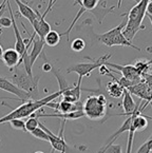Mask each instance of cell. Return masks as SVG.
I'll return each instance as SVG.
<instances>
[{"label":"cell","instance_id":"21","mask_svg":"<svg viewBox=\"0 0 152 153\" xmlns=\"http://www.w3.org/2000/svg\"><path fill=\"white\" fill-rule=\"evenodd\" d=\"M113 9H114V7H109V9H107V7H106V1H105V2H101V5L99 4L97 5L91 13L95 16V18H97L98 22L101 23L104 19H105L106 15L109 13H112V12H113Z\"/></svg>","mask_w":152,"mask_h":153},{"label":"cell","instance_id":"4","mask_svg":"<svg viewBox=\"0 0 152 153\" xmlns=\"http://www.w3.org/2000/svg\"><path fill=\"white\" fill-rule=\"evenodd\" d=\"M108 100L105 94L90 95L83 102V111L85 116L92 120H101L107 113Z\"/></svg>","mask_w":152,"mask_h":153},{"label":"cell","instance_id":"23","mask_svg":"<svg viewBox=\"0 0 152 153\" xmlns=\"http://www.w3.org/2000/svg\"><path fill=\"white\" fill-rule=\"evenodd\" d=\"M151 65H152V59L149 61L146 60V59H139V60L136 61V63L134 65V67L137 70V72L142 75V77H143V75L149 73Z\"/></svg>","mask_w":152,"mask_h":153},{"label":"cell","instance_id":"17","mask_svg":"<svg viewBox=\"0 0 152 153\" xmlns=\"http://www.w3.org/2000/svg\"><path fill=\"white\" fill-rule=\"evenodd\" d=\"M131 123H132V115H130V116H128L127 118H126V120L124 122V124L121 125V127L118 129V130L116 131V132L114 133V134H112L111 136L109 137V140L106 142V144L104 145V147L101 149L99 151H101V150H104L105 148H107L108 146H110V145H112L113 144V142L115 140H117L118 138V136L121 134V133H124V132H129V130H130V127H131Z\"/></svg>","mask_w":152,"mask_h":153},{"label":"cell","instance_id":"14","mask_svg":"<svg viewBox=\"0 0 152 153\" xmlns=\"http://www.w3.org/2000/svg\"><path fill=\"white\" fill-rule=\"evenodd\" d=\"M18 5V11H19V14H20L22 17L27 18L28 20L30 21L31 25H33L38 18V14L37 11L32 9L30 5H28L27 3L25 2V0H14Z\"/></svg>","mask_w":152,"mask_h":153},{"label":"cell","instance_id":"35","mask_svg":"<svg viewBox=\"0 0 152 153\" xmlns=\"http://www.w3.org/2000/svg\"><path fill=\"white\" fill-rule=\"evenodd\" d=\"M146 14H147V15L152 16V1H149V3H148L147 12H146Z\"/></svg>","mask_w":152,"mask_h":153},{"label":"cell","instance_id":"25","mask_svg":"<svg viewBox=\"0 0 152 153\" xmlns=\"http://www.w3.org/2000/svg\"><path fill=\"white\" fill-rule=\"evenodd\" d=\"M31 134L33 135L34 137L38 138V140H45V142L50 143V137H49V134L43 130L41 127H38L36 128L34 131H32Z\"/></svg>","mask_w":152,"mask_h":153},{"label":"cell","instance_id":"6","mask_svg":"<svg viewBox=\"0 0 152 153\" xmlns=\"http://www.w3.org/2000/svg\"><path fill=\"white\" fill-rule=\"evenodd\" d=\"M65 123H66V120H63V126H61V129H60V132H59V135H55L53 132H51L47 127H45L40 122H39V127H41V128L49 134L50 144H51L53 150L58 151L59 153H67V151L69 150V147H68L67 143H66L65 138H63V129H65L63 127H65Z\"/></svg>","mask_w":152,"mask_h":153},{"label":"cell","instance_id":"2","mask_svg":"<svg viewBox=\"0 0 152 153\" xmlns=\"http://www.w3.org/2000/svg\"><path fill=\"white\" fill-rule=\"evenodd\" d=\"M150 0H141L134 7H132L128 13L123 14V16H127V25L123 31L125 38L132 42L135 35L139 30H143V20L147 12V5Z\"/></svg>","mask_w":152,"mask_h":153},{"label":"cell","instance_id":"10","mask_svg":"<svg viewBox=\"0 0 152 153\" xmlns=\"http://www.w3.org/2000/svg\"><path fill=\"white\" fill-rule=\"evenodd\" d=\"M83 104H81L80 101L70 102V101L63 100V99L59 102H54V100L51 101L45 107H50V108L57 111L58 113H71V112H75V111H83Z\"/></svg>","mask_w":152,"mask_h":153},{"label":"cell","instance_id":"26","mask_svg":"<svg viewBox=\"0 0 152 153\" xmlns=\"http://www.w3.org/2000/svg\"><path fill=\"white\" fill-rule=\"evenodd\" d=\"M86 48V41L81 38H75L71 42V50L74 52H81Z\"/></svg>","mask_w":152,"mask_h":153},{"label":"cell","instance_id":"37","mask_svg":"<svg viewBox=\"0 0 152 153\" xmlns=\"http://www.w3.org/2000/svg\"><path fill=\"white\" fill-rule=\"evenodd\" d=\"M121 1H123V0H118V1H117V7H118V9H121ZM133 1H136V3H137L139 1H141V0H133Z\"/></svg>","mask_w":152,"mask_h":153},{"label":"cell","instance_id":"44","mask_svg":"<svg viewBox=\"0 0 152 153\" xmlns=\"http://www.w3.org/2000/svg\"><path fill=\"white\" fill-rule=\"evenodd\" d=\"M150 1H152V0H150Z\"/></svg>","mask_w":152,"mask_h":153},{"label":"cell","instance_id":"28","mask_svg":"<svg viewBox=\"0 0 152 153\" xmlns=\"http://www.w3.org/2000/svg\"><path fill=\"white\" fill-rule=\"evenodd\" d=\"M97 153H123V147L121 145H110L104 150L98 151Z\"/></svg>","mask_w":152,"mask_h":153},{"label":"cell","instance_id":"42","mask_svg":"<svg viewBox=\"0 0 152 153\" xmlns=\"http://www.w3.org/2000/svg\"><path fill=\"white\" fill-rule=\"evenodd\" d=\"M149 105H150V106H151V107H152V102H150V104H149Z\"/></svg>","mask_w":152,"mask_h":153},{"label":"cell","instance_id":"40","mask_svg":"<svg viewBox=\"0 0 152 153\" xmlns=\"http://www.w3.org/2000/svg\"><path fill=\"white\" fill-rule=\"evenodd\" d=\"M81 0H75V4H80Z\"/></svg>","mask_w":152,"mask_h":153},{"label":"cell","instance_id":"31","mask_svg":"<svg viewBox=\"0 0 152 153\" xmlns=\"http://www.w3.org/2000/svg\"><path fill=\"white\" fill-rule=\"evenodd\" d=\"M143 79L145 80V82L149 86L150 90L152 91V73H147V74L143 75Z\"/></svg>","mask_w":152,"mask_h":153},{"label":"cell","instance_id":"41","mask_svg":"<svg viewBox=\"0 0 152 153\" xmlns=\"http://www.w3.org/2000/svg\"><path fill=\"white\" fill-rule=\"evenodd\" d=\"M34 153H45V152H42V151H36ZM52 153H54V150H52Z\"/></svg>","mask_w":152,"mask_h":153},{"label":"cell","instance_id":"8","mask_svg":"<svg viewBox=\"0 0 152 153\" xmlns=\"http://www.w3.org/2000/svg\"><path fill=\"white\" fill-rule=\"evenodd\" d=\"M105 65H109V67L113 68V69H116L117 70L116 72L121 73V76L129 79V80L135 81V82H139V81L142 80V78H143L142 75L137 72V70L135 69L134 65H116V63H112V62H110V61H107ZM113 69H112V70H113Z\"/></svg>","mask_w":152,"mask_h":153},{"label":"cell","instance_id":"27","mask_svg":"<svg viewBox=\"0 0 152 153\" xmlns=\"http://www.w3.org/2000/svg\"><path fill=\"white\" fill-rule=\"evenodd\" d=\"M38 127H39V122H38L37 117H29L25 122V130L29 133H31Z\"/></svg>","mask_w":152,"mask_h":153},{"label":"cell","instance_id":"43","mask_svg":"<svg viewBox=\"0 0 152 153\" xmlns=\"http://www.w3.org/2000/svg\"><path fill=\"white\" fill-rule=\"evenodd\" d=\"M0 147H1V144H0Z\"/></svg>","mask_w":152,"mask_h":153},{"label":"cell","instance_id":"33","mask_svg":"<svg viewBox=\"0 0 152 153\" xmlns=\"http://www.w3.org/2000/svg\"><path fill=\"white\" fill-rule=\"evenodd\" d=\"M41 68H42L43 72H52V70H53V67H52V65L49 62V61H45Z\"/></svg>","mask_w":152,"mask_h":153},{"label":"cell","instance_id":"39","mask_svg":"<svg viewBox=\"0 0 152 153\" xmlns=\"http://www.w3.org/2000/svg\"><path fill=\"white\" fill-rule=\"evenodd\" d=\"M146 16H147L148 18L150 19V22H151V25H152V16H150V15H147V14H146Z\"/></svg>","mask_w":152,"mask_h":153},{"label":"cell","instance_id":"16","mask_svg":"<svg viewBox=\"0 0 152 153\" xmlns=\"http://www.w3.org/2000/svg\"><path fill=\"white\" fill-rule=\"evenodd\" d=\"M123 108H124V111L125 113H121V114H116V115H127V116H130L134 113L135 109L137 107V104H135L134 99L132 97V94L127 90L125 89L124 90V93H123Z\"/></svg>","mask_w":152,"mask_h":153},{"label":"cell","instance_id":"30","mask_svg":"<svg viewBox=\"0 0 152 153\" xmlns=\"http://www.w3.org/2000/svg\"><path fill=\"white\" fill-rule=\"evenodd\" d=\"M5 9H2L0 11V27H12V18H7V17H4L2 16V13Z\"/></svg>","mask_w":152,"mask_h":153},{"label":"cell","instance_id":"22","mask_svg":"<svg viewBox=\"0 0 152 153\" xmlns=\"http://www.w3.org/2000/svg\"><path fill=\"white\" fill-rule=\"evenodd\" d=\"M60 38L61 36L58 32L51 30L47 34V36L45 37V43L47 45H49V47H56L59 43V41H60Z\"/></svg>","mask_w":152,"mask_h":153},{"label":"cell","instance_id":"36","mask_svg":"<svg viewBox=\"0 0 152 153\" xmlns=\"http://www.w3.org/2000/svg\"><path fill=\"white\" fill-rule=\"evenodd\" d=\"M147 145H148V148H149L150 151H152V137H150L149 140H147Z\"/></svg>","mask_w":152,"mask_h":153},{"label":"cell","instance_id":"7","mask_svg":"<svg viewBox=\"0 0 152 153\" xmlns=\"http://www.w3.org/2000/svg\"><path fill=\"white\" fill-rule=\"evenodd\" d=\"M0 89L5 92H9L11 94L15 95L19 98V100H21L22 102H27L28 100H32L31 95L25 91L21 90L20 88H18L16 85H14L11 80L4 78V77L0 76Z\"/></svg>","mask_w":152,"mask_h":153},{"label":"cell","instance_id":"15","mask_svg":"<svg viewBox=\"0 0 152 153\" xmlns=\"http://www.w3.org/2000/svg\"><path fill=\"white\" fill-rule=\"evenodd\" d=\"M1 60L12 71L14 68L19 65L20 55H19V53L15 49H7L3 51V54L1 56Z\"/></svg>","mask_w":152,"mask_h":153},{"label":"cell","instance_id":"12","mask_svg":"<svg viewBox=\"0 0 152 153\" xmlns=\"http://www.w3.org/2000/svg\"><path fill=\"white\" fill-rule=\"evenodd\" d=\"M126 25H127V18H126L125 20L121 23V25H118L117 27H113V29H111L110 31L106 32V33L99 34V35L94 34V37H95L96 40H98L99 42H101L103 45H107V47H112V40H113V37L115 36V34L118 33L119 31H124Z\"/></svg>","mask_w":152,"mask_h":153},{"label":"cell","instance_id":"34","mask_svg":"<svg viewBox=\"0 0 152 153\" xmlns=\"http://www.w3.org/2000/svg\"><path fill=\"white\" fill-rule=\"evenodd\" d=\"M98 70L101 75H109L110 74V69H108L106 65H103L101 67H99Z\"/></svg>","mask_w":152,"mask_h":153},{"label":"cell","instance_id":"24","mask_svg":"<svg viewBox=\"0 0 152 153\" xmlns=\"http://www.w3.org/2000/svg\"><path fill=\"white\" fill-rule=\"evenodd\" d=\"M52 72H53V74L55 75L56 79H57V81H58V86H59V91H60L61 93L63 92V91L68 90V89H70L72 86H70L69 83H68V81L66 80V78L63 77V75L61 74L60 72H59L58 70H56L55 68H53V70H52Z\"/></svg>","mask_w":152,"mask_h":153},{"label":"cell","instance_id":"29","mask_svg":"<svg viewBox=\"0 0 152 153\" xmlns=\"http://www.w3.org/2000/svg\"><path fill=\"white\" fill-rule=\"evenodd\" d=\"M10 125H11L12 128L15 129V130H21V131L27 132V130H25V122H23L22 120H19V118L13 120L10 122Z\"/></svg>","mask_w":152,"mask_h":153},{"label":"cell","instance_id":"38","mask_svg":"<svg viewBox=\"0 0 152 153\" xmlns=\"http://www.w3.org/2000/svg\"><path fill=\"white\" fill-rule=\"evenodd\" d=\"M7 0H3L2 3L0 4V11H1V10H2V7H4V4H5V3H7Z\"/></svg>","mask_w":152,"mask_h":153},{"label":"cell","instance_id":"32","mask_svg":"<svg viewBox=\"0 0 152 153\" xmlns=\"http://www.w3.org/2000/svg\"><path fill=\"white\" fill-rule=\"evenodd\" d=\"M151 151L149 150V148H148V145H147V143H144L143 145H142L141 147H139V149L137 150V152L136 153H150Z\"/></svg>","mask_w":152,"mask_h":153},{"label":"cell","instance_id":"9","mask_svg":"<svg viewBox=\"0 0 152 153\" xmlns=\"http://www.w3.org/2000/svg\"><path fill=\"white\" fill-rule=\"evenodd\" d=\"M99 2H101V0H81L80 2V9H79V11L77 12V14H76L75 18H74V20L72 21V23L70 25V27H68V30L66 32H63V34H60V36H66L67 37V39L69 40V35L70 33H71L72 29L74 27V25H75V23L77 22V20H78L79 18H80V16L83 15L85 12H90L91 13L92 11H93L95 7H97V5L99 4Z\"/></svg>","mask_w":152,"mask_h":153},{"label":"cell","instance_id":"1","mask_svg":"<svg viewBox=\"0 0 152 153\" xmlns=\"http://www.w3.org/2000/svg\"><path fill=\"white\" fill-rule=\"evenodd\" d=\"M61 96L60 91L50 94L48 96L43 97V98L37 99V100H28L27 102H23L22 105L18 107L16 109H13V111L9 113V114L4 115L3 117L0 118V124H4V123H10L13 120H22L23 117H28L30 115L36 113V111H38L39 109H41L42 107H45L49 102L53 101L54 99H56L57 97Z\"/></svg>","mask_w":152,"mask_h":153},{"label":"cell","instance_id":"20","mask_svg":"<svg viewBox=\"0 0 152 153\" xmlns=\"http://www.w3.org/2000/svg\"><path fill=\"white\" fill-rule=\"evenodd\" d=\"M106 90H107V93L111 97H113V98H119L121 96H123V93L125 89L118 82H116L115 80H112L107 83Z\"/></svg>","mask_w":152,"mask_h":153},{"label":"cell","instance_id":"18","mask_svg":"<svg viewBox=\"0 0 152 153\" xmlns=\"http://www.w3.org/2000/svg\"><path fill=\"white\" fill-rule=\"evenodd\" d=\"M33 47H32V50L31 52L29 53L30 54V60H31V65H33L35 63V61L37 60V58L42 54L43 52V47H45V40L40 39L39 37L37 38H34L33 40Z\"/></svg>","mask_w":152,"mask_h":153},{"label":"cell","instance_id":"11","mask_svg":"<svg viewBox=\"0 0 152 153\" xmlns=\"http://www.w3.org/2000/svg\"><path fill=\"white\" fill-rule=\"evenodd\" d=\"M131 94L136 95L137 97H139L141 100H145L147 101L146 105L152 102V91L150 90L149 86L145 82L143 78L139 82H137L135 86H132L131 88L128 89Z\"/></svg>","mask_w":152,"mask_h":153},{"label":"cell","instance_id":"5","mask_svg":"<svg viewBox=\"0 0 152 153\" xmlns=\"http://www.w3.org/2000/svg\"><path fill=\"white\" fill-rule=\"evenodd\" d=\"M110 57H111V54L104 55V56L99 57L98 59H94V58H91V57L86 56L85 58L92 60L91 62H80V63H76V65H71V67H69L67 69V73H72V72L77 73V74H78V81H77V83L81 85V79H83V77L90 76L92 71H94L95 69H99V67L105 65V63L109 60Z\"/></svg>","mask_w":152,"mask_h":153},{"label":"cell","instance_id":"19","mask_svg":"<svg viewBox=\"0 0 152 153\" xmlns=\"http://www.w3.org/2000/svg\"><path fill=\"white\" fill-rule=\"evenodd\" d=\"M85 116L83 111H75V112L71 113H54V114H37V117H56V118H61L63 120H78L80 117Z\"/></svg>","mask_w":152,"mask_h":153},{"label":"cell","instance_id":"13","mask_svg":"<svg viewBox=\"0 0 152 153\" xmlns=\"http://www.w3.org/2000/svg\"><path fill=\"white\" fill-rule=\"evenodd\" d=\"M37 14H38V18L35 22L32 25L34 29V32L36 33L38 37L42 40H45V37L47 36V34L51 31V25L45 21V16L41 15L39 12L37 11Z\"/></svg>","mask_w":152,"mask_h":153},{"label":"cell","instance_id":"3","mask_svg":"<svg viewBox=\"0 0 152 153\" xmlns=\"http://www.w3.org/2000/svg\"><path fill=\"white\" fill-rule=\"evenodd\" d=\"M40 79V75L31 76L27 73L25 68L17 65L14 68V74L11 77V81L18 88L28 92L32 97V100H37L38 98V82Z\"/></svg>","mask_w":152,"mask_h":153}]
</instances>
